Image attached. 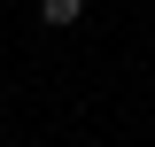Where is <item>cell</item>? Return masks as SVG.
Wrapping results in <instances>:
<instances>
[{"label":"cell","mask_w":155,"mask_h":147,"mask_svg":"<svg viewBox=\"0 0 155 147\" xmlns=\"http://www.w3.org/2000/svg\"><path fill=\"white\" fill-rule=\"evenodd\" d=\"M78 16H85V0H39V23H54V31H70Z\"/></svg>","instance_id":"cell-1"}]
</instances>
